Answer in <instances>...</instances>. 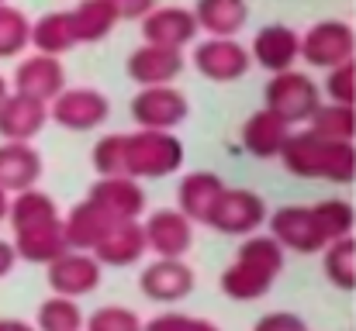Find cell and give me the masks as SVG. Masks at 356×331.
Segmentation results:
<instances>
[{"instance_id":"6da1fadb","label":"cell","mask_w":356,"mask_h":331,"mask_svg":"<svg viewBox=\"0 0 356 331\" xmlns=\"http://www.w3.org/2000/svg\"><path fill=\"white\" fill-rule=\"evenodd\" d=\"M184 166V145L170 131H135L124 135L121 148V173L131 180H163Z\"/></svg>"},{"instance_id":"7a4b0ae2","label":"cell","mask_w":356,"mask_h":331,"mask_svg":"<svg viewBox=\"0 0 356 331\" xmlns=\"http://www.w3.org/2000/svg\"><path fill=\"white\" fill-rule=\"evenodd\" d=\"M322 104L318 97V87L312 83V76L305 73H273V80L266 83V110L280 114L287 124H298V121H308Z\"/></svg>"},{"instance_id":"3957f363","label":"cell","mask_w":356,"mask_h":331,"mask_svg":"<svg viewBox=\"0 0 356 331\" xmlns=\"http://www.w3.org/2000/svg\"><path fill=\"white\" fill-rule=\"evenodd\" d=\"M356 35L346 21H318L301 38V59H308L318 69H336L343 62H353Z\"/></svg>"},{"instance_id":"277c9868","label":"cell","mask_w":356,"mask_h":331,"mask_svg":"<svg viewBox=\"0 0 356 331\" xmlns=\"http://www.w3.org/2000/svg\"><path fill=\"white\" fill-rule=\"evenodd\" d=\"M280 266V248L273 238H252L245 248H242V262L236 269H229L225 276V287L229 294H242V297H252L259 294L266 283H270V273Z\"/></svg>"},{"instance_id":"5b68a950","label":"cell","mask_w":356,"mask_h":331,"mask_svg":"<svg viewBox=\"0 0 356 331\" xmlns=\"http://www.w3.org/2000/svg\"><path fill=\"white\" fill-rule=\"evenodd\" d=\"M111 114V101L97 90H87V87H73V90H63L52 108H49V117L70 131H90L97 124H104Z\"/></svg>"},{"instance_id":"8992f818","label":"cell","mask_w":356,"mask_h":331,"mask_svg":"<svg viewBox=\"0 0 356 331\" xmlns=\"http://www.w3.org/2000/svg\"><path fill=\"white\" fill-rule=\"evenodd\" d=\"M249 62H252L249 52L236 38H208L194 49V66L211 83H232L238 76H245Z\"/></svg>"},{"instance_id":"52a82bcc","label":"cell","mask_w":356,"mask_h":331,"mask_svg":"<svg viewBox=\"0 0 356 331\" xmlns=\"http://www.w3.org/2000/svg\"><path fill=\"white\" fill-rule=\"evenodd\" d=\"M131 117L138 128L170 131L187 117V97L173 87H142V94L131 101Z\"/></svg>"},{"instance_id":"ba28073f","label":"cell","mask_w":356,"mask_h":331,"mask_svg":"<svg viewBox=\"0 0 356 331\" xmlns=\"http://www.w3.org/2000/svg\"><path fill=\"white\" fill-rule=\"evenodd\" d=\"M66 90V73L63 62L56 56H28L24 62H17L14 69V94L35 97L42 104H52L59 94Z\"/></svg>"},{"instance_id":"9c48e42d","label":"cell","mask_w":356,"mask_h":331,"mask_svg":"<svg viewBox=\"0 0 356 331\" xmlns=\"http://www.w3.org/2000/svg\"><path fill=\"white\" fill-rule=\"evenodd\" d=\"M197 17L194 10L184 7H152L142 17V38L145 45H159V49H184L187 42L197 38Z\"/></svg>"},{"instance_id":"30bf717a","label":"cell","mask_w":356,"mask_h":331,"mask_svg":"<svg viewBox=\"0 0 356 331\" xmlns=\"http://www.w3.org/2000/svg\"><path fill=\"white\" fill-rule=\"evenodd\" d=\"M184 73V52L180 49H159L142 45L128 56V76L138 87H166Z\"/></svg>"},{"instance_id":"8fae6325","label":"cell","mask_w":356,"mask_h":331,"mask_svg":"<svg viewBox=\"0 0 356 331\" xmlns=\"http://www.w3.org/2000/svg\"><path fill=\"white\" fill-rule=\"evenodd\" d=\"M49 121V104L24 97V94H7L0 101V138L7 142H31Z\"/></svg>"},{"instance_id":"7c38bea8","label":"cell","mask_w":356,"mask_h":331,"mask_svg":"<svg viewBox=\"0 0 356 331\" xmlns=\"http://www.w3.org/2000/svg\"><path fill=\"white\" fill-rule=\"evenodd\" d=\"M263 218H266V207H263V201L252 190H229L225 187L218 204H215V211H211V218H208V224H215L218 231L238 235V231L259 228Z\"/></svg>"},{"instance_id":"4fadbf2b","label":"cell","mask_w":356,"mask_h":331,"mask_svg":"<svg viewBox=\"0 0 356 331\" xmlns=\"http://www.w3.org/2000/svg\"><path fill=\"white\" fill-rule=\"evenodd\" d=\"M249 59H256L270 73H287V69H294V59H301V38L287 24H266L252 38Z\"/></svg>"},{"instance_id":"5bb4252c","label":"cell","mask_w":356,"mask_h":331,"mask_svg":"<svg viewBox=\"0 0 356 331\" xmlns=\"http://www.w3.org/2000/svg\"><path fill=\"white\" fill-rule=\"evenodd\" d=\"M42 176V155L31 148V142H3L0 145V190L21 194L31 190Z\"/></svg>"},{"instance_id":"9a60e30c","label":"cell","mask_w":356,"mask_h":331,"mask_svg":"<svg viewBox=\"0 0 356 331\" xmlns=\"http://www.w3.org/2000/svg\"><path fill=\"white\" fill-rule=\"evenodd\" d=\"M90 201L101 204L111 218L135 221L145 207V190L131 180V176H101L90 187Z\"/></svg>"},{"instance_id":"2e32d148","label":"cell","mask_w":356,"mask_h":331,"mask_svg":"<svg viewBox=\"0 0 356 331\" xmlns=\"http://www.w3.org/2000/svg\"><path fill=\"white\" fill-rule=\"evenodd\" d=\"M287 135H291V124H287L280 114L263 108L245 121V128H242V145H245V152H252L256 159H273V155H280Z\"/></svg>"},{"instance_id":"e0dca14e","label":"cell","mask_w":356,"mask_h":331,"mask_svg":"<svg viewBox=\"0 0 356 331\" xmlns=\"http://www.w3.org/2000/svg\"><path fill=\"white\" fill-rule=\"evenodd\" d=\"M270 224H273L277 241H284V245H291L298 252H315L325 241V235H322L318 221L312 214V207H280Z\"/></svg>"},{"instance_id":"ac0fdd59","label":"cell","mask_w":356,"mask_h":331,"mask_svg":"<svg viewBox=\"0 0 356 331\" xmlns=\"http://www.w3.org/2000/svg\"><path fill=\"white\" fill-rule=\"evenodd\" d=\"M225 183L215 173H187L177 187V201H180V214L187 221H208L218 197H222Z\"/></svg>"},{"instance_id":"d6986e66","label":"cell","mask_w":356,"mask_h":331,"mask_svg":"<svg viewBox=\"0 0 356 331\" xmlns=\"http://www.w3.org/2000/svg\"><path fill=\"white\" fill-rule=\"evenodd\" d=\"M322 148H325V138H318L312 128H305V131L287 135V142L280 148V159H284L291 176L322 180Z\"/></svg>"},{"instance_id":"ffe728a7","label":"cell","mask_w":356,"mask_h":331,"mask_svg":"<svg viewBox=\"0 0 356 331\" xmlns=\"http://www.w3.org/2000/svg\"><path fill=\"white\" fill-rule=\"evenodd\" d=\"M194 17H197V28H204L211 38H232L242 31L249 17V3L245 0H197Z\"/></svg>"},{"instance_id":"44dd1931","label":"cell","mask_w":356,"mask_h":331,"mask_svg":"<svg viewBox=\"0 0 356 331\" xmlns=\"http://www.w3.org/2000/svg\"><path fill=\"white\" fill-rule=\"evenodd\" d=\"M42 56H63L70 52L76 42V31H73V17L70 10H52V14H42L35 24H31V42Z\"/></svg>"},{"instance_id":"7402d4cb","label":"cell","mask_w":356,"mask_h":331,"mask_svg":"<svg viewBox=\"0 0 356 331\" xmlns=\"http://www.w3.org/2000/svg\"><path fill=\"white\" fill-rule=\"evenodd\" d=\"M142 231H145V241L163 255H180L191 245V221L180 211H156Z\"/></svg>"},{"instance_id":"603a6c76","label":"cell","mask_w":356,"mask_h":331,"mask_svg":"<svg viewBox=\"0 0 356 331\" xmlns=\"http://www.w3.org/2000/svg\"><path fill=\"white\" fill-rule=\"evenodd\" d=\"M7 214L17 235L24 231H35V228H49V224H59V211H56V201L45 197L42 190H21L14 204H7Z\"/></svg>"},{"instance_id":"cb8c5ba5","label":"cell","mask_w":356,"mask_h":331,"mask_svg":"<svg viewBox=\"0 0 356 331\" xmlns=\"http://www.w3.org/2000/svg\"><path fill=\"white\" fill-rule=\"evenodd\" d=\"M115 224H118V218H111L101 204L83 201V204L73 207L70 221L63 224V235H66V241H73V245H97Z\"/></svg>"},{"instance_id":"d4e9b609","label":"cell","mask_w":356,"mask_h":331,"mask_svg":"<svg viewBox=\"0 0 356 331\" xmlns=\"http://www.w3.org/2000/svg\"><path fill=\"white\" fill-rule=\"evenodd\" d=\"M73 31H76V42H101L111 35V28L118 24V14L104 3V0H80L73 10Z\"/></svg>"},{"instance_id":"484cf974","label":"cell","mask_w":356,"mask_h":331,"mask_svg":"<svg viewBox=\"0 0 356 331\" xmlns=\"http://www.w3.org/2000/svg\"><path fill=\"white\" fill-rule=\"evenodd\" d=\"M142 248H145V231H142L135 221H118V224L97 241V252H101V259H108V262H131V259L142 255Z\"/></svg>"},{"instance_id":"4316f807","label":"cell","mask_w":356,"mask_h":331,"mask_svg":"<svg viewBox=\"0 0 356 331\" xmlns=\"http://www.w3.org/2000/svg\"><path fill=\"white\" fill-rule=\"evenodd\" d=\"M312 121V131L318 138H332V142H353L356 135V110L353 108H343V104H329L308 117Z\"/></svg>"},{"instance_id":"83f0119b","label":"cell","mask_w":356,"mask_h":331,"mask_svg":"<svg viewBox=\"0 0 356 331\" xmlns=\"http://www.w3.org/2000/svg\"><path fill=\"white\" fill-rule=\"evenodd\" d=\"M28 42H31V21L17 7L0 3V59L21 56Z\"/></svg>"},{"instance_id":"f1b7e54d","label":"cell","mask_w":356,"mask_h":331,"mask_svg":"<svg viewBox=\"0 0 356 331\" xmlns=\"http://www.w3.org/2000/svg\"><path fill=\"white\" fill-rule=\"evenodd\" d=\"M353 176H356L353 142H332V138H325V148H322V180L353 183Z\"/></svg>"},{"instance_id":"f546056e","label":"cell","mask_w":356,"mask_h":331,"mask_svg":"<svg viewBox=\"0 0 356 331\" xmlns=\"http://www.w3.org/2000/svg\"><path fill=\"white\" fill-rule=\"evenodd\" d=\"M17 248H21L28 259H56V255L66 248L63 221H59V224H49V228H35V231L17 235Z\"/></svg>"},{"instance_id":"4dcf8cb0","label":"cell","mask_w":356,"mask_h":331,"mask_svg":"<svg viewBox=\"0 0 356 331\" xmlns=\"http://www.w3.org/2000/svg\"><path fill=\"white\" fill-rule=\"evenodd\" d=\"M187 287H191V273L177 262H163V266H152L145 273V290L156 297H177Z\"/></svg>"},{"instance_id":"1f68e13d","label":"cell","mask_w":356,"mask_h":331,"mask_svg":"<svg viewBox=\"0 0 356 331\" xmlns=\"http://www.w3.org/2000/svg\"><path fill=\"white\" fill-rule=\"evenodd\" d=\"M52 280H56V287H63V290H87V287H94V280H97V266H94L90 259H83V255H70V259H63V262L56 266Z\"/></svg>"},{"instance_id":"d6a6232c","label":"cell","mask_w":356,"mask_h":331,"mask_svg":"<svg viewBox=\"0 0 356 331\" xmlns=\"http://www.w3.org/2000/svg\"><path fill=\"white\" fill-rule=\"evenodd\" d=\"M312 214H315L325 238H346V231L353 228V207L343 201H322L312 207Z\"/></svg>"},{"instance_id":"836d02e7","label":"cell","mask_w":356,"mask_h":331,"mask_svg":"<svg viewBox=\"0 0 356 331\" xmlns=\"http://www.w3.org/2000/svg\"><path fill=\"white\" fill-rule=\"evenodd\" d=\"M332 104L353 108L356 104V62H343L336 69H329V83H325Z\"/></svg>"},{"instance_id":"e575fe53","label":"cell","mask_w":356,"mask_h":331,"mask_svg":"<svg viewBox=\"0 0 356 331\" xmlns=\"http://www.w3.org/2000/svg\"><path fill=\"white\" fill-rule=\"evenodd\" d=\"M121 148H124V135H108L94 145V169L101 176H124L121 173Z\"/></svg>"},{"instance_id":"d590c367","label":"cell","mask_w":356,"mask_h":331,"mask_svg":"<svg viewBox=\"0 0 356 331\" xmlns=\"http://www.w3.org/2000/svg\"><path fill=\"white\" fill-rule=\"evenodd\" d=\"M329 273L339 280V283H353V238H339L329 252Z\"/></svg>"},{"instance_id":"8d00e7d4","label":"cell","mask_w":356,"mask_h":331,"mask_svg":"<svg viewBox=\"0 0 356 331\" xmlns=\"http://www.w3.org/2000/svg\"><path fill=\"white\" fill-rule=\"evenodd\" d=\"M42 321H45L49 331H70L76 325V311H73L70 304H49V307L42 311Z\"/></svg>"},{"instance_id":"74e56055","label":"cell","mask_w":356,"mask_h":331,"mask_svg":"<svg viewBox=\"0 0 356 331\" xmlns=\"http://www.w3.org/2000/svg\"><path fill=\"white\" fill-rule=\"evenodd\" d=\"M115 14H118V21H142L152 7H156V0H104Z\"/></svg>"},{"instance_id":"f35d334b","label":"cell","mask_w":356,"mask_h":331,"mask_svg":"<svg viewBox=\"0 0 356 331\" xmlns=\"http://www.w3.org/2000/svg\"><path fill=\"white\" fill-rule=\"evenodd\" d=\"M94 328L97 331H131V318H124L118 311H108V314H101V318L94 321Z\"/></svg>"},{"instance_id":"ab89813d","label":"cell","mask_w":356,"mask_h":331,"mask_svg":"<svg viewBox=\"0 0 356 331\" xmlns=\"http://www.w3.org/2000/svg\"><path fill=\"white\" fill-rule=\"evenodd\" d=\"M152 331H208V328H197V325H191V321H177V318H170V321L152 325Z\"/></svg>"},{"instance_id":"60d3db41","label":"cell","mask_w":356,"mask_h":331,"mask_svg":"<svg viewBox=\"0 0 356 331\" xmlns=\"http://www.w3.org/2000/svg\"><path fill=\"white\" fill-rule=\"evenodd\" d=\"M10 262H14V252H10V245H7V241H0V273H7V269H10Z\"/></svg>"},{"instance_id":"b9f144b4","label":"cell","mask_w":356,"mask_h":331,"mask_svg":"<svg viewBox=\"0 0 356 331\" xmlns=\"http://www.w3.org/2000/svg\"><path fill=\"white\" fill-rule=\"evenodd\" d=\"M3 214H7V194L0 190V218H3Z\"/></svg>"},{"instance_id":"7bdbcfd3","label":"cell","mask_w":356,"mask_h":331,"mask_svg":"<svg viewBox=\"0 0 356 331\" xmlns=\"http://www.w3.org/2000/svg\"><path fill=\"white\" fill-rule=\"evenodd\" d=\"M0 331H28V328H21V325H0Z\"/></svg>"},{"instance_id":"ee69618b","label":"cell","mask_w":356,"mask_h":331,"mask_svg":"<svg viewBox=\"0 0 356 331\" xmlns=\"http://www.w3.org/2000/svg\"><path fill=\"white\" fill-rule=\"evenodd\" d=\"M3 97H7V80L0 76V101H3Z\"/></svg>"},{"instance_id":"f6af8a7d","label":"cell","mask_w":356,"mask_h":331,"mask_svg":"<svg viewBox=\"0 0 356 331\" xmlns=\"http://www.w3.org/2000/svg\"><path fill=\"white\" fill-rule=\"evenodd\" d=\"M0 3H3V0H0Z\"/></svg>"}]
</instances>
